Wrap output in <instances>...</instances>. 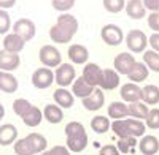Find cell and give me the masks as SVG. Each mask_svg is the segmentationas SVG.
Listing matches in <instances>:
<instances>
[{
    "mask_svg": "<svg viewBox=\"0 0 159 155\" xmlns=\"http://www.w3.org/2000/svg\"><path fill=\"white\" fill-rule=\"evenodd\" d=\"M148 43H150V46L153 48V51L159 52V33H153V35L148 38Z\"/></svg>",
    "mask_w": 159,
    "mask_h": 155,
    "instance_id": "cell-43",
    "label": "cell"
},
{
    "mask_svg": "<svg viewBox=\"0 0 159 155\" xmlns=\"http://www.w3.org/2000/svg\"><path fill=\"white\" fill-rule=\"evenodd\" d=\"M83 106L88 111H97V109H100L103 106V90L100 87H96L94 92L83 100Z\"/></svg>",
    "mask_w": 159,
    "mask_h": 155,
    "instance_id": "cell-14",
    "label": "cell"
},
{
    "mask_svg": "<svg viewBox=\"0 0 159 155\" xmlns=\"http://www.w3.org/2000/svg\"><path fill=\"white\" fill-rule=\"evenodd\" d=\"M94 89H96V87L89 86V84L83 79V76H81V78H78V79H75V82L72 84L73 95H75V97H80L81 100H84L86 97H89L92 92H94Z\"/></svg>",
    "mask_w": 159,
    "mask_h": 155,
    "instance_id": "cell-24",
    "label": "cell"
},
{
    "mask_svg": "<svg viewBox=\"0 0 159 155\" xmlns=\"http://www.w3.org/2000/svg\"><path fill=\"white\" fill-rule=\"evenodd\" d=\"M103 8L108 13H119L126 8V0H103Z\"/></svg>",
    "mask_w": 159,
    "mask_h": 155,
    "instance_id": "cell-35",
    "label": "cell"
},
{
    "mask_svg": "<svg viewBox=\"0 0 159 155\" xmlns=\"http://www.w3.org/2000/svg\"><path fill=\"white\" fill-rule=\"evenodd\" d=\"M150 71H148V67L145 65L143 62H135V65L132 67V70L129 71L127 78L132 81V82H142L148 78Z\"/></svg>",
    "mask_w": 159,
    "mask_h": 155,
    "instance_id": "cell-27",
    "label": "cell"
},
{
    "mask_svg": "<svg viewBox=\"0 0 159 155\" xmlns=\"http://www.w3.org/2000/svg\"><path fill=\"white\" fill-rule=\"evenodd\" d=\"M69 59L73 63H78V65L80 63H86L89 59V51L83 44H72L69 48Z\"/></svg>",
    "mask_w": 159,
    "mask_h": 155,
    "instance_id": "cell-17",
    "label": "cell"
},
{
    "mask_svg": "<svg viewBox=\"0 0 159 155\" xmlns=\"http://www.w3.org/2000/svg\"><path fill=\"white\" fill-rule=\"evenodd\" d=\"M54 79H56V84H59L61 87H67L70 84L75 82V68L70 63H61L56 70V74H54Z\"/></svg>",
    "mask_w": 159,
    "mask_h": 155,
    "instance_id": "cell-8",
    "label": "cell"
},
{
    "mask_svg": "<svg viewBox=\"0 0 159 155\" xmlns=\"http://www.w3.org/2000/svg\"><path fill=\"white\" fill-rule=\"evenodd\" d=\"M143 5L147 10H151V13H159V0H143Z\"/></svg>",
    "mask_w": 159,
    "mask_h": 155,
    "instance_id": "cell-42",
    "label": "cell"
},
{
    "mask_svg": "<svg viewBox=\"0 0 159 155\" xmlns=\"http://www.w3.org/2000/svg\"><path fill=\"white\" fill-rule=\"evenodd\" d=\"M99 155H119V150H118L116 146H113V144H107V146L100 147Z\"/></svg>",
    "mask_w": 159,
    "mask_h": 155,
    "instance_id": "cell-41",
    "label": "cell"
},
{
    "mask_svg": "<svg viewBox=\"0 0 159 155\" xmlns=\"http://www.w3.org/2000/svg\"><path fill=\"white\" fill-rule=\"evenodd\" d=\"M42 117H43L42 111H40L37 106L32 105V108L25 112L21 119H22V122L27 127H37V125H40V122H42Z\"/></svg>",
    "mask_w": 159,
    "mask_h": 155,
    "instance_id": "cell-30",
    "label": "cell"
},
{
    "mask_svg": "<svg viewBox=\"0 0 159 155\" xmlns=\"http://www.w3.org/2000/svg\"><path fill=\"white\" fill-rule=\"evenodd\" d=\"M11 27V19L8 11L5 10H0V33H7Z\"/></svg>",
    "mask_w": 159,
    "mask_h": 155,
    "instance_id": "cell-37",
    "label": "cell"
},
{
    "mask_svg": "<svg viewBox=\"0 0 159 155\" xmlns=\"http://www.w3.org/2000/svg\"><path fill=\"white\" fill-rule=\"evenodd\" d=\"M3 115H5V108H3L2 103H0V120L3 119Z\"/></svg>",
    "mask_w": 159,
    "mask_h": 155,
    "instance_id": "cell-45",
    "label": "cell"
},
{
    "mask_svg": "<svg viewBox=\"0 0 159 155\" xmlns=\"http://www.w3.org/2000/svg\"><path fill=\"white\" fill-rule=\"evenodd\" d=\"M142 100L145 105H157L159 103V87L148 84L142 89Z\"/></svg>",
    "mask_w": 159,
    "mask_h": 155,
    "instance_id": "cell-28",
    "label": "cell"
},
{
    "mask_svg": "<svg viewBox=\"0 0 159 155\" xmlns=\"http://www.w3.org/2000/svg\"><path fill=\"white\" fill-rule=\"evenodd\" d=\"M143 62H145V65L148 67V70L159 73V52H156L153 49L145 51L143 52Z\"/></svg>",
    "mask_w": 159,
    "mask_h": 155,
    "instance_id": "cell-32",
    "label": "cell"
},
{
    "mask_svg": "<svg viewBox=\"0 0 159 155\" xmlns=\"http://www.w3.org/2000/svg\"><path fill=\"white\" fill-rule=\"evenodd\" d=\"M52 8L57 10V11H65L67 13L70 8H73L75 5V0H59V2H51Z\"/></svg>",
    "mask_w": 159,
    "mask_h": 155,
    "instance_id": "cell-38",
    "label": "cell"
},
{
    "mask_svg": "<svg viewBox=\"0 0 159 155\" xmlns=\"http://www.w3.org/2000/svg\"><path fill=\"white\" fill-rule=\"evenodd\" d=\"M43 117L49 124H59V122H62V119H64L62 108L54 105V103H49V105H46L45 109H43Z\"/></svg>",
    "mask_w": 159,
    "mask_h": 155,
    "instance_id": "cell-23",
    "label": "cell"
},
{
    "mask_svg": "<svg viewBox=\"0 0 159 155\" xmlns=\"http://www.w3.org/2000/svg\"><path fill=\"white\" fill-rule=\"evenodd\" d=\"M124 10H126L127 16L130 19H143L145 11H147V8H145L142 0H129V2L126 3Z\"/></svg>",
    "mask_w": 159,
    "mask_h": 155,
    "instance_id": "cell-22",
    "label": "cell"
},
{
    "mask_svg": "<svg viewBox=\"0 0 159 155\" xmlns=\"http://www.w3.org/2000/svg\"><path fill=\"white\" fill-rule=\"evenodd\" d=\"M147 120V127L151 128V130H157L159 128V109H150Z\"/></svg>",
    "mask_w": 159,
    "mask_h": 155,
    "instance_id": "cell-36",
    "label": "cell"
},
{
    "mask_svg": "<svg viewBox=\"0 0 159 155\" xmlns=\"http://www.w3.org/2000/svg\"><path fill=\"white\" fill-rule=\"evenodd\" d=\"M65 135H67V149L72 152H83L88 146V135L83 124L69 122L65 125Z\"/></svg>",
    "mask_w": 159,
    "mask_h": 155,
    "instance_id": "cell-3",
    "label": "cell"
},
{
    "mask_svg": "<svg viewBox=\"0 0 159 155\" xmlns=\"http://www.w3.org/2000/svg\"><path fill=\"white\" fill-rule=\"evenodd\" d=\"M42 155H70V150L65 146H54L49 150H45Z\"/></svg>",
    "mask_w": 159,
    "mask_h": 155,
    "instance_id": "cell-39",
    "label": "cell"
},
{
    "mask_svg": "<svg viewBox=\"0 0 159 155\" xmlns=\"http://www.w3.org/2000/svg\"><path fill=\"white\" fill-rule=\"evenodd\" d=\"M91 128H92V132H96L99 135L107 133L108 128H111L110 119L105 117V115H96V117H92V120H91Z\"/></svg>",
    "mask_w": 159,
    "mask_h": 155,
    "instance_id": "cell-31",
    "label": "cell"
},
{
    "mask_svg": "<svg viewBox=\"0 0 159 155\" xmlns=\"http://www.w3.org/2000/svg\"><path fill=\"white\" fill-rule=\"evenodd\" d=\"M16 3V0H0V8H11Z\"/></svg>",
    "mask_w": 159,
    "mask_h": 155,
    "instance_id": "cell-44",
    "label": "cell"
},
{
    "mask_svg": "<svg viewBox=\"0 0 159 155\" xmlns=\"http://www.w3.org/2000/svg\"><path fill=\"white\" fill-rule=\"evenodd\" d=\"M126 44L130 49V52H143L145 48L148 46V38L145 32L134 29L126 35Z\"/></svg>",
    "mask_w": 159,
    "mask_h": 155,
    "instance_id": "cell-6",
    "label": "cell"
},
{
    "mask_svg": "<svg viewBox=\"0 0 159 155\" xmlns=\"http://www.w3.org/2000/svg\"><path fill=\"white\" fill-rule=\"evenodd\" d=\"M102 76L103 70L97 65V63H86V67L83 70V79L92 86V87H100L102 84Z\"/></svg>",
    "mask_w": 159,
    "mask_h": 155,
    "instance_id": "cell-11",
    "label": "cell"
},
{
    "mask_svg": "<svg viewBox=\"0 0 159 155\" xmlns=\"http://www.w3.org/2000/svg\"><path fill=\"white\" fill-rule=\"evenodd\" d=\"M54 101H56V105L61 106V108H72L73 106V101H75V97L72 92H69L67 89H64V87H59L54 90Z\"/></svg>",
    "mask_w": 159,
    "mask_h": 155,
    "instance_id": "cell-20",
    "label": "cell"
},
{
    "mask_svg": "<svg viewBox=\"0 0 159 155\" xmlns=\"http://www.w3.org/2000/svg\"><path fill=\"white\" fill-rule=\"evenodd\" d=\"M24 44H25V41L16 33H8L3 40V49L8 51V52H13V54H18L19 51H22Z\"/></svg>",
    "mask_w": 159,
    "mask_h": 155,
    "instance_id": "cell-21",
    "label": "cell"
},
{
    "mask_svg": "<svg viewBox=\"0 0 159 155\" xmlns=\"http://www.w3.org/2000/svg\"><path fill=\"white\" fill-rule=\"evenodd\" d=\"M135 146H137V138L127 136V138H119L116 147H118V150L121 152V153H129Z\"/></svg>",
    "mask_w": 159,
    "mask_h": 155,
    "instance_id": "cell-33",
    "label": "cell"
},
{
    "mask_svg": "<svg viewBox=\"0 0 159 155\" xmlns=\"http://www.w3.org/2000/svg\"><path fill=\"white\" fill-rule=\"evenodd\" d=\"M121 98L127 103H135V101H140L142 100V89L134 84V82H129V84H124L121 87Z\"/></svg>",
    "mask_w": 159,
    "mask_h": 155,
    "instance_id": "cell-15",
    "label": "cell"
},
{
    "mask_svg": "<svg viewBox=\"0 0 159 155\" xmlns=\"http://www.w3.org/2000/svg\"><path fill=\"white\" fill-rule=\"evenodd\" d=\"M78 30V21L73 15H69V13H62V15L57 18L56 25H52L49 29V38L54 43L64 44L69 43L73 35Z\"/></svg>",
    "mask_w": 159,
    "mask_h": 155,
    "instance_id": "cell-1",
    "label": "cell"
},
{
    "mask_svg": "<svg viewBox=\"0 0 159 155\" xmlns=\"http://www.w3.org/2000/svg\"><path fill=\"white\" fill-rule=\"evenodd\" d=\"M139 149L143 155H154L157 153L159 150V141L156 136L153 135H147V136H143L140 139V143H139Z\"/></svg>",
    "mask_w": 159,
    "mask_h": 155,
    "instance_id": "cell-16",
    "label": "cell"
},
{
    "mask_svg": "<svg viewBox=\"0 0 159 155\" xmlns=\"http://www.w3.org/2000/svg\"><path fill=\"white\" fill-rule=\"evenodd\" d=\"M52 2H59V0H52Z\"/></svg>",
    "mask_w": 159,
    "mask_h": 155,
    "instance_id": "cell-46",
    "label": "cell"
},
{
    "mask_svg": "<svg viewBox=\"0 0 159 155\" xmlns=\"http://www.w3.org/2000/svg\"><path fill=\"white\" fill-rule=\"evenodd\" d=\"M0 90L13 94L18 90V79L8 71H0Z\"/></svg>",
    "mask_w": 159,
    "mask_h": 155,
    "instance_id": "cell-25",
    "label": "cell"
},
{
    "mask_svg": "<svg viewBox=\"0 0 159 155\" xmlns=\"http://www.w3.org/2000/svg\"><path fill=\"white\" fill-rule=\"evenodd\" d=\"M35 24L30 19H19L13 25V33H16L18 36H21L24 41H29L35 36Z\"/></svg>",
    "mask_w": 159,
    "mask_h": 155,
    "instance_id": "cell-9",
    "label": "cell"
},
{
    "mask_svg": "<svg viewBox=\"0 0 159 155\" xmlns=\"http://www.w3.org/2000/svg\"><path fill=\"white\" fill-rule=\"evenodd\" d=\"M19 56L18 54H13L8 52V51L2 49L0 51V70L2 71H11V70H16L19 67Z\"/></svg>",
    "mask_w": 159,
    "mask_h": 155,
    "instance_id": "cell-13",
    "label": "cell"
},
{
    "mask_svg": "<svg viewBox=\"0 0 159 155\" xmlns=\"http://www.w3.org/2000/svg\"><path fill=\"white\" fill-rule=\"evenodd\" d=\"M148 25L151 30L159 33V13H151L148 16Z\"/></svg>",
    "mask_w": 159,
    "mask_h": 155,
    "instance_id": "cell-40",
    "label": "cell"
},
{
    "mask_svg": "<svg viewBox=\"0 0 159 155\" xmlns=\"http://www.w3.org/2000/svg\"><path fill=\"white\" fill-rule=\"evenodd\" d=\"M100 36H102V41L108 46H118L124 40V33H123L121 27H118L116 24L103 25L100 30Z\"/></svg>",
    "mask_w": 159,
    "mask_h": 155,
    "instance_id": "cell-5",
    "label": "cell"
},
{
    "mask_svg": "<svg viewBox=\"0 0 159 155\" xmlns=\"http://www.w3.org/2000/svg\"><path fill=\"white\" fill-rule=\"evenodd\" d=\"M129 115L132 119H147L148 114H150V109L148 106L145 105L143 101H135V103H129Z\"/></svg>",
    "mask_w": 159,
    "mask_h": 155,
    "instance_id": "cell-29",
    "label": "cell"
},
{
    "mask_svg": "<svg viewBox=\"0 0 159 155\" xmlns=\"http://www.w3.org/2000/svg\"><path fill=\"white\" fill-rule=\"evenodd\" d=\"M52 81H54V73L51 71V68L46 67L35 70L32 74V84L37 89H48L52 84Z\"/></svg>",
    "mask_w": 159,
    "mask_h": 155,
    "instance_id": "cell-10",
    "label": "cell"
},
{
    "mask_svg": "<svg viewBox=\"0 0 159 155\" xmlns=\"http://www.w3.org/2000/svg\"><path fill=\"white\" fill-rule=\"evenodd\" d=\"M118 84H119V73L116 70H111V68H105L100 89L102 90H113L118 87Z\"/></svg>",
    "mask_w": 159,
    "mask_h": 155,
    "instance_id": "cell-18",
    "label": "cell"
},
{
    "mask_svg": "<svg viewBox=\"0 0 159 155\" xmlns=\"http://www.w3.org/2000/svg\"><path fill=\"white\" fill-rule=\"evenodd\" d=\"M18 130L13 124H3L0 125V146H10L16 141Z\"/></svg>",
    "mask_w": 159,
    "mask_h": 155,
    "instance_id": "cell-19",
    "label": "cell"
},
{
    "mask_svg": "<svg viewBox=\"0 0 159 155\" xmlns=\"http://www.w3.org/2000/svg\"><path fill=\"white\" fill-rule=\"evenodd\" d=\"M135 57L130 52H121L115 57V70L119 74H129V71L132 70V67L135 65Z\"/></svg>",
    "mask_w": 159,
    "mask_h": 155,
    "instance_id": "cell-12",
    "label": "cell"
},
{
    "mask_svg": "<svg viewBox=\"0 0 159 155\" xmlns=\"http://www.w3.org/2000/svg\"><path fill=\"white\" fill-rule=\"evenodd\" d=\"M111 130L119 138H127V136H143L147 125L140 122L139 119H123V120H115L111 122Z\"/></svg>",
    "mask_w": 159,
    "mask_h": 155,
    "instance_id": "cell-4",
    "label": "cell"
},
{
    "mask_svg": "<svg viewBox=\"0 0 159 155\" xmlns=\"http://www.w3.org/2000/svg\"><path fill=\"white\" fill-rule=\"evenodd\" d=\"M48 141L40 133H30L22 139H18L15 143V153L16 155H35L43 153L46 150Z\"/></svg>",
    "mask_w": 159,
    "mask_h": 155,
    "instance_id": "cell-2",
    "label": "cell"
},
{
    "mask_svg": "<svg viewBox=\"0 0 159 155\" xmlns=\"http://www.w3.org/2000/svg\"><path fill=\"white\" fill-rule=\"evenodd\" d=\"M30 108H32L30 101H27L25 98H18V100H15V103H13V111H15V114L21 115V117H22V115L27 112Z\"/></svg>",
    "mask_w": 159,
    "mask_h": 155,
    "instance_id": "cell-34",
    "label": "cell"
},
{
    "mask_svg": "<svg viewBox=\"0 0 159 155\" xmlns=\"http://www.w3.org/2000/svg\"><path fill=\"white\" fill-rule=\"evenodd\" d=\"M126 115H129V106L123 101H113L108 106V117L115 120H123Z\"/></svg>",
    "mask_w": 159,
    "mask_h": 155,
    "instance_id": "cell-26",
    "label": "cell"
},
{
    "mask_svg": "<svg viewBox=\"0 0 159 155\" xmlns=\"http://www.w3.org/2000/svg\"><path fill=\"white\" fill-rule=\"evenodd\" d=\"M38 56H40V60H42V63H43L46 68L59 67V65H61V60H62L59 49H57L56 46H51V44L42 46Z\"/></svg>",
    "mask_w": 159,
    "mask_h": 155,
    "instance_id": "cell-7",
    "label": "cell"
}]
</instances>
